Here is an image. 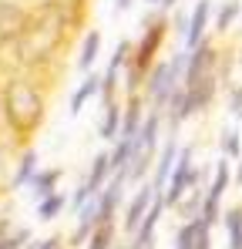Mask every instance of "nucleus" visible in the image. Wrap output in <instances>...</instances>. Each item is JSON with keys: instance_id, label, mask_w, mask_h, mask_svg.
<instances>
[{"instance_id": "f257e3e1", "label": "nucleus", "mask_w": 242, "mask_h": 249, "mask_svg": "<svg viewBox=\"0 0 242 249\" xmlns=\"http://www.w3.org/2000/svg\"><path fill=\"white\" fill-rule=\"evenodd\" d=\"M91 0H44L31 7L27 27L20 31L17 44L0 64L3 74H34L44 81L57 84L61 61L68 57L78 34L87 31V7Z\"/></svg>"}, {"instance_id": "f03ea898", "label": "nucleus", "mask_w": 242, "mask_h": 249, "mask_svg": "<svg viewBox=\"0 0 242 249\" xmlns=\"http://www.w3.org/2000/svg\"><path fill=\"white\" fill-rule=\"evenodd\" d=\"M0 94H3V131L7 145L14 152L34 148V138L47 122L51 108V88L54 84L34 78V74H3L0 78Z\"/></svg>"}, {"instance_id": "7ed1b4c3", "label": "nucleus", "mask_w": 242, "mask_h": 249, "mask_svg": "<svg viewBox=\"0 0 242 249\" xmlns=\"http://www.w3.org/2000/svg\"><path fill=\"white\" fill-rule=\"evenodd\" d=\"M168 31H172V24H168V14H165V10L148 14V17L141 20V34H138V41L131 47V57H128V64H124V74H121V91H124V98H128V94H141L148 71L161 61V47L168 41Z\"/></svg>"}, {"instance_id": "20e7f679", "label": "nucleus", "mask_w": 242, "mask_h": 249, "mask_svg": "<svg viewBox=\"0 0 242 249\" xmlns=\"http://www.w3.org/2000/svg\"><path fill=\"white\" fill-rule=\"evenodd\" d=\"M199 185V165H195V148L185 145L178 148V159H175V168H172V178L165 185V209H175L182 202V196L189 189Z\"/></svg>"}, {"instance_id": "39448f33", "label": "nucleus", "mask_w": 242, "mask_h": 249, "mask_svg": "<svg viewBox=\"0 0 242 249\" xmlns=\"http://www.w3.org/2000/svg\"><path fill=\"white\" fill-rule=\"evenodd\" d=\"M27 17H31L27 3H20V0H0V64L10 54V47L17 44L20 31L27 27Z\"/></svg>"}, {"instance_id": "423d86ee", "label": "nucleus", "mask_w": 242, "mask_h": 249, "mask_svg": "<svg viewBox=\"0 0 242 249\" xmlns=\"http://www.w3.org/2000/svg\"><path fill=\"white\" fill-rule=\"evenodd\" d=\"M155 185L152 182H141L138 185V192L128 199V206H124V215H121V229L128 232V236H135V229L141 226V219H145V212H148V206L155 202Z\"/></svg>"}, {"instance_id": "0eeeda50", "label": "nucleus", "mask_w": 242, "mask_h": 249, "mask_svg": "<svg viewBox=\"0 0 242 249\" xmlns=\"http://www.w3.org/2000/svg\"><path fill=\"white\" fill-rule=\"evenodd\" d=\"M208 24H212V0H195L192 14H189V31H185V51H195L208 37Z\"/></svg>"}, {"instance_id": "6e6552de", "label": "nucleus", "mask_w": 242, "mask_h": 249, "mask_svg": "<svg viewBox=\"0 0 242 249\" xmlns=\"http://www.w3.org/2000/svg\"><path fill=\"white\" fill-rule=\"evenodd\" d=\"M175 159H178V138L175 135H168L165 138V145L158 148V159H155V172H152V185H155V192H165V185H168V178H172V168H175Z\"/></svg>"}, {"instance_id": "1a4fd4ad", "label": "nucleus", "mask_w": 242, "mask_h": 249, "mask_svg": "<svg viewBox=\"0 0 242 249\" xmlns=\"http://www.w3.org/2000/svg\"><path fill=\"white\" fill-rule=\"evenodd\" d=\"M148 115V105H145V94H128L124 98V108H121V135L118 138H135L138 128Z\"/></svg>"}, {"instance_id": "9d476101", "label": "nucleus", "mask_w": 242, "mask_h": 249, "mask_svg": "<svg viewBox=\"0 0 242 249\" xmlns=\"http://www.w3.org/2000/svg\"><path fill=\"white\" fill-rule=\"evenodd\" d=\"M98 57H101V31H94V27H87L84 34H81V47H78V71L81 74H91V68L98 64Z\"/></svg>"}, {"instance_id": "9b49d317", "label": "nucleus", "mask_w": 242, "mask_h": 249, "mask_svg": "<svg viewBox=\"0 0 242 249\" xmlns=\"http://www.w3.org/2000/svg\"><path fill=\"white\" fill-rule=\"evenodd\" d=\"M108 178H111V152H98V155L91 159L87 175H84V185L91 189V196H98V192L108 185Z\"/></svg>"}, {"instance_id": "f8f14e48", "label": "nucleus", "mask_w": 242, "mask_h": 249, "mask_svg": "<svg viewBox=\"0 0 242 249\" xmlns=\"http://www.w3.org/2000/svg\"><path fill=\"white\" fill-rule=\"evenodd\" d=\"M61 178H64V168H37V175L27 182V189H31V196L40 202V199H47V196L57 192Z\"/></svg>"}, {"instance_id": "ddd939ff", "label": "nucleus", "mask_w": 242, "mask_h": 249, "mask_svg": "<svg viewBox=\"0 0 242 249\" xmlns=\"http://www.w3.org/2000/svg\"><path fill=\"white\" fill-rule=\"evenodd\" d=\"M229 185H232V165H229V159H219L212 165V182L205 189V199L208 202H222V196H225Z\"/></svg>"}, {"instance_id": "4468645a", "label": "nucleus", "mask_w": 242, "mask_h": 249, "mask_svg": "<svg viewBox=\"0 0 242 249\" xmlns=\"http://www.w3.org/2000/svg\"><path fill=\"white\" fill-rule=\"evenodd\" d=\"M98 91H101V74H94V71H91V74H84V81L74 88V94H71V101H68V111L78 118L81 111H84V105H87Z\"/></svg>"}, {"instance_id": "2eb2a0df", "label": "nucleus", "mask_w": 242, "mask_h": 249, "mask_svg": "<svg viewBox=\"0 0 242 249\" xmlns=\"http://www.w3.org/2000/svg\"><path fill=\"white\" fill-rule=\"evenodd\" d=\"M121 108H124V101H111V105H104L101 108V124H98V135H101V142H118L121 135Z\"/></svg>"}, {"instance_id": "dca6fc26", "label": "nucleus", "mask_w": 242, "mask_h": 249, "mask_svg": "<svg viewBox=\"0 0 242 249\" xmlns=\"http://www.w3.org/2000/svg\"><path fill=\"white\" fill-rule=\"evenodd\" d=\"M34 175H37V152L34 148H24L20 159H17V165H14V175H10V189L27 185Z\"/></svg>"}, {"instance_id": "f3484780", "label": "nucleus", "mask_w": 242, "mask_h": 249, "mask_svg": "<svg viewBox=\"0 0 242 249\" xmlns=\"http://www.w3.org/2000/svg\"><path fill=\"white\" fill-rule=\"evenodd\" d=\"M115 243H118V222L108 219V222H98L94 226V232L87 236L84 249H115Z\"/></svg>"}, {"instance_id": "a211bd4d", "label": "nucleus", "mask_w": 242, "mask_h": 249, "mask_svg": "<svg viewBox=\"0 0 242 249\" xmlns=\"http://www.w3.org/2000/svg\"><path fill=\"white\" fill-rule=\"evenodd\" d=\"M239 14H242V3H239V0H222V3H219V10H215V17H212L215 34H219V37H225V34L232 31V24L239 20Z\"/></svg>"}, {"instance_id": "6ab92c4d", "label": "nucleus", "mask_w": 242, "mask_h": 249, "mask_svg": "<svg viewBox=\"0 0 242 249\" xmlns=\"http://www.w3.org/2000/svg\"><path fill=\"white\" fill-rule=\"evenodd\" d=\"M222 226L229 236V249H242V202L222 209Z\"/></svg>"}, {"instance_id": "aec40b11", "label": "nucleus", "mask_w": 242, "mask_h": 249, "mask_svg": "<svg viewBox=\"0 0 242 249\" xmlns=\"http://www.w3.org/2000/svg\"><path fill=\"white\" fill-rule=\"evenodd\" d=\"M202 199H205V189L195 185V189H189V192L182 196V202L172 209V212H178V219H182V222H189V219H195V215L202 212Z\"/></svg>"}, {"instance_id": "412c9836", "label": "nucleus", "mask_w": 242, "mask_h": 249, "mask_svg": "<svg viewBox=\"0 0 242 249\" xmlns=\"http://www.w3.org/2000/svg\"><path fill=\"white\" fill-rule=\"evenodd\" d=\"M64 209H68V192L57 189L54 196H47V199H40V202H37V219H40V222H54Z\"/></svg>"}, {"instance_id": "4be33fe9", "label": "nucleus", "mask_w": 242, "mask_h": 249, "mask_svg": "<svg viewBox=\"0 0 242 249\" xmlns=\"http://www.w3.org/2000/svg\"><path fill=\"white\" fill-rule=\"evenodd\" d=\"M199 229H202V215L182 222L178 232H175V249H195V243H199Z\"/></svg>"}, {"instance_id": "5701e85b", "label": "nucleus", "mask_w": 242, "mask_h": 249, "mask_svg": "<svg viewBox=\"0 0 242 249\" xmlns=\"http://www.w3.org/2000/svg\"><path fill=\"white\" fill-rule=\"evenodd\" d=\"M222 159H229V162H239L242 159V135L236 131V128H225L222 131Z\"/></svg>"}, {"instance_id": "b1692460", "label": "nucleus", "mask_w": 242, "mask_h": 249, "mask_svg": "<svg viewBox=\"0 0 242 249\" xmlns=\"http://www.w3.org/2000/svg\"><path fill=\"white\" fill-rule=\"evenodd\" d=\"M34 243V236H31V226H14L3 239H0V249H27Z\"/></svg>"}, {"instance_id": "393cba45", "label": "nucleus", "mask_w": 242, "mask_h": 249, "mask_svg": "<svg viewBox=\"0 0 242 249\" xmlns=\"http://www.w3.org/2000/svg\"><path fill=\"white\" fill-rule=\"evenodd\" d=\"M225 105H229V115L236 122H242V84L239 81H232L225 88Z\"/></svg>"}, {"instance_id": "a878e982", "label": "nucleus", "mask_w": 242, "mask_h": 249, "mask_svg": "<svg viewBox=\"0 0 242 249\" xmlns=\"http://www.w3.org/2000/svg\"><path fill=\"white\" fill-rule=\"evenodd\" d=\"M64 246H68V239L54 232V236H47V239H37V243H31L27 249H64Z\"/></svg>"}, {"instance_id": "bb28decb", "label": "nucleus", "mask_w": 242, "mask_h": 249, "mask_svg": "<svg viewBox=\"0 0 242 249\" xmlns=\"http://www.w3.org/2000/svg\"><path fill=\"white\" fill-rule=\"evenodd\" d=\"M172 31H178L182 37H185V31H189V14H182V10H172Z\"/></svg>"}, {"instance_id": "cd10ccee", "label": "nucleus", "mask_w": 242, "mask_h": 249, "mask_svg": "<svg viewBox=\"0 0 242 249\" xmlns=\"http://www.w3.org/2000/svg\"><path fill=\"white\" fill-rule=\"evenodd\" d=\"M195 249H212V229L202 222V229H199V243H195Z\"/></svg>"}, {"instance_id": "c85d7f7f", "label": "nucleus", "mask_w": 242, "mask_h": 249, "mask_svg": "<svg viewBox=\"0 0 242 249\" xmlns=\"http://www.w3.org/2000/svg\"><path fill=\"white\" fill-rule=\"evenodd\" d=\"M10 229H14V219H10V215H0V239H3Z\"/></svg>"}, {"instance_id": "c756f323", "label": "nucleus", "mask_w": 242, "mask_h": 249, "mask_svg": "<svg viewBox=\"0 0 242 249\" xmlns=\"http://www.w3.org/2000/svg\"><path fill=\"white\" fill-rule=\"evenodd\" d=\"M131 7H135V0H115V10H118V14L131 10Z\"/></svg>"}, {"instance_id": "7c9ffc66", "label": "nucleus", "mask_w": 242, "mask_h": 249, "mask_svg": "<svg viewBox=\"0 0 242 249\" xmlns=\"http://www.w3.org/2000/svg\"><path fill=\"white\" fill-rule=\"evenodd\" d=\"M175 7H178V0H161L158 3V10H165V14H172Z\"/></svg>"}, {"instance_id": "2f4dec72", "label": "nucleus", "mask_w": 242, "mask_h": 249, "mask_svg": "<svg viewBox=\"0 0 242 249\" xmlns=\"http://www.w3.org/2000/svg\"><path fill=\"white\" fill-rule=\"evenodd\" d=\"M0 142H7V131H3V94H0Z\"/></svg>"}, {"instance_id": "473e14b6", "label": "nucleus", "mask_w": 242, "mask_h": 249, "mask_svg": "<svg viewBox=\"0 0 242 249\" xmlns=\"http://www.w3.org/2000/svg\"><path fill=\"white\" fill-rule=\"evenodd\" d=\"M232 178H236V185H242V159L236 162V168H232Z\"/></svg>"}, {"instance_id": "72a5a7b5", "label": "nucleus", "mask_w": 242, "mask_h": 249, "mask_svg": "<svg viewBox=\"0 0 242 249\" xmlns=\"http://www.w3.org/2000/svg\"><path fill=\"white\" fill-rule=\"evenodd\" d=\"M20 3H27V7H34V3H44V0H20Z\"/></svg>"}, {"instance_id": "f704fd0d", "label": "nucleus", "mask_w": 242, "mask_h": 249, "mask_svg": "<svg viewBox=\"0 0 242 249\" xmlns=\"http://www.w3.org/2000/svg\"><path fill=\"white\" fill-rule=\"evenodd\" d=\"M145 3H148V7H158V3H161V0H145Z\"/></svg>"}, {"instance_id": "c9c22d12", "label": "nucleus", "mask_w": 242, "mask_h": 249, "mask_svg": "<svg viewBox=\"0 0 242 249\" xmlns=\"http://www.w3.org/2000/svg\"><path fill=\"white\" fill-rule=\"evenodd\" d=\"M239 64H242V51H239Z\"/></svg>"}, {"instance_id": "e433bc0d", "label": "nucleus", "mask_w": 242, "mask_h": 249, "mask_svg": "<svg viewBox=\"0 0 242 249\" xmlns=\"http://www.w3.org/2000/svg\"><path fill=\"white\" fill-rule=\"evenodd\" d=\"M0 192H3V189H0Z\"/></svg>"}, {"instance_id": "4c0bfd02", "label": "nucleus", "mask_w": 242, "mask_h": 249, "mask_svg": "<svg viewBox=\"0 0 242 249\" xmlns=\"http://www.w3.org/2000/svg\"><path fill=\"white\" fill-rule=\"evenodd\" d=\"M64 249H68V246H64Z\"/></svg>"}]
</instances>
